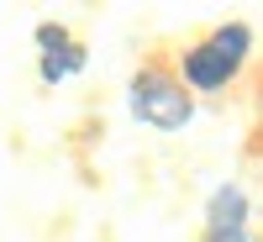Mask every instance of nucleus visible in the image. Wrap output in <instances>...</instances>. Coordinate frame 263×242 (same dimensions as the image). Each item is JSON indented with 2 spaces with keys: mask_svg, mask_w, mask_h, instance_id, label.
I'll list each match as a JSON object with an SVG mask.
<instances>
[{
  "mask_svg": "<svg viewBox=\"0 0 263 242\" xmlns=\"http://www.w3.org/2000/svg\"><path fill=\"white\" fill-rule=\"evenodd\" d=\"M237 74H242V63H237V58H227L211 37L190 42V48L179 53V69H174V79H179L190 95H216V90H227Z\"/></svg>",
  "mask_w": 263,
  "mask_h": 242,
  "instance_id": "f03ea898",
  "label": "nucleus"
},
{
  "mask_svg": "<svg viewBox=\"0 0 263 242\" xmlns=\"http://www.w3.org/2000/svg\"><path fill=\"white\" fill-rule=\"evenodd\" d=\"M211 42H216L227 58L248 63V53H253V27H248V21H221V27L211 32Z\"/></svg>",
  "mask_w": 263,
  "mask_h": 242,
  "instance_id": "39448f33",
  "label": "nucleus"
},
{
  "mask_svg": "<svg viewBox=\"0 0 263 242\" xmlns=\"http://www.w3.org/2000/svg\"><path fill=\"white\" fill-rule=\"evenodd\" d=\"M84 63H90V53H84V42H69V48H58V53H42L37 74H42V84H63V79L84 74Z\"/></svg>",
  "mask_w": 263,
  "mask_h": 242,
  "instance_id": "20e7f679",
  "label": "nucleus"
},
{
  "mask_svg": "<svg viewBox=\"0 0 263 242\" xmlns=\"http://www.w3.org/2000/svg\"><path fill=\"white\" fill-rule=\"evenodd\" d=\"M200 242H248V227H242V232H205Z\"/></svg>",
  "mask_w": 263,
  "mask_h": 242,
  "instance_id": "0eeeda50",
  "label": "nucleus"
},
{
  "mask_svg": "<svg viewBox=\"0 0 263 242\" xmlns=\"http://www.w3.org/2000/svg\"><path fill=\"white\" fill-rule=\"evenodd\" d=\"M32 42H37V53H58V48H69V42H74V32L63 27V21H42V27L32 32Z\"/></svg>",
  "mask_w": 263,
  "mask_h": 242,
  "instance_id": "423d86ee",
  "label": "nucleus"
},
{
  "mask_svg": "<svg viewBox=\"0 0 263 242\" xmlns=\"http://www.w3.org/2000/svg\"><path fill=\"white\" fill-rule=\"evenodd\" d=\"M126 111H132V121H142L153 132H184L195 121V95L168 69L147 63V69H137L132 84H126Z\"/></svg>",
  "mask_w": 263,
  "mask_h": 242,
  "instance_id": "f257e3e1",
  "label": "nucleus"
},
{
  "mask_svg": "<svg viewBox=\"0 0 263 242\" xmlns=\"http://www.w3.org/2000/svg\"><path fill=\"white\" fill-rule=\"evenodd\" d=\"M253 216V200L242 184H216L205 200V232H242Z\"/></svg>",
  "mask_w": 263,
  "mask_h": 242,
  "instance_id": "7ed1b4c3",
  "label": "nucleus"
}]
</instances>
